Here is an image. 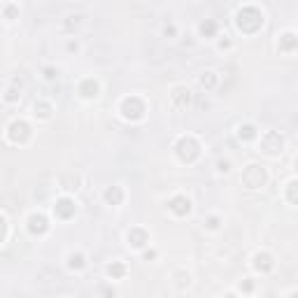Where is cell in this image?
Returning a JSON list of instances; mask_svg holds the SVG:
<instances>
[{"mask_svg": "<svg viewBox=\"0 0 298 298\" xmlns=\"http://www.w3.org/2000/svg\"><path fill=\"white\" fill-rule=\"evenodd\" d=\"M175 151H177V156L182 161H186V163H191V161L198 159V154H201V145L196 142L193 138H180L177 140V145H175Z\"/></svg>", "mask_w": 298, "mask_h": 298, "instance_id": "obj_2", "label": "cell"}, {"mask_svg": "<svg viewBox=\"0 0 298 298\" xmlns=\"http://www.w3.org/2000/svg\"><path fill=\"white\" fill-rule=\"evenodd\" d=\"M238 28L242 33H256L261 26H263V14L256 10V7H242V10L238 12Z\"/></svg>", "mask_w": 298, "mask_h": 298, "instance_id": "obj_1", "label": "cell"}, {"mask_svg": "<svg viewBox=\"0 0 298 298\" xmlns=\"http://www.w3.org/2000/svg\"><path fill=\"white\" fill-rule=\"evenodd\" d=\"M266 180H268V175L261 166H247L245 172H242V184H245L247 189H261L266 184Z\"/></svg>", "mask_w": 298, "mask_h": 298, "instance_id": "obj_3", "label": "cell"}, {"mask_svg": "<svg viewBox=\"0 0 298 298\" xmlns=\"http://www.w3.org/2000/svg\"><path fill=\"white\" fill-rule=\"evenodd\" d=\"M172 103L177 107H186L191 103V91L189 89H175L172 91Z\"/></svg>", "mask_w": 298, "mask_h": 298, "instance_id": "obj_11", "label": "cell"}, {"mask_svg": "<svg viewBox=\"0 0 298 298\" xmlns=\"http://www.w3.org/2000/svg\"><path fill=\"white\" fill-rule=\"evenodd\" d=\"M35 114L37 117H49V105L47 103H35Z\"/></svg>", "mask_w": 298, "mask_h": 298, "instance_id": "obj_21", "label": "cell"}, {"mask_svg": "<svg viewBox=\"0 0 298 298\" xmlns=\"http://www.w3.org/2000/svg\"><path fill=\"white\" fill-rule=\"evenodd\" d=\"M163 33H166V35H175V26H172V23H168V26L163 28Z\"/></svg>", "mask_w": 298, "mask_h": 298, "instance_id": "obj_28", "label": "cell"}, {"mask_svg": "<svg viewBox=\"0 0 298 298\" xmlns=\"http://www.w3.org/2000/svg\"><path fill=\"white\" fill-rule=\"evenodd\" d=\"M17 96H19L17 89H10V91H7V100H17Z\"/></svg>", "mask_w": 298, "mask_h": 298, "instance_id": "obj_27", "label": "cell"}, {"mask_svg": "<svg viewBox=\"0 0 298 298\" xmlns=\"http://www.w3.org/2000/svg\"><path fill=\"white\" fill-rule=\"evenodd\" d=\"M282 147H284V138H282L279 133H275V130L266 133V135H263V140H261V149H263L266 154H270V156L279 154V151H282Z\"/></svg>", "mask_w": 298, "mask_h": 298, "instance_id": "obj_5", "label": "cell"}, {"mask_svg": "<svg viewBox=\"0 0 298 298\" xmlns=\"http://www.w3.org/2000/svg\"><path fill=\"white\" fill-rule=\"evenodd\" d=\"M273 266H275V261H273V256H270V254H266V252L256 254V259H254V268H256V270H263V273H268Z\"/></svg>", "mask_w": 298, "mask_h": 298, "instance_id": "obj_12", "label": "cell"}, {"mask_svg": "<svg viewBox=\"0 0 298 298\" xmlns=\"http://www.w3.org/2000/svg\"><path fill=\"white\" fill-rule=\"evenodd\" d=\"M287 198L294 203V205H298V180L291 182V184L287 186Z\"/></svg>", "mask_w": 298, "mask_h": 298, "instance_id": "obj_18", "label": "cell"}, {"mask_svg": "<svg viewBox=\"0 0 298 298\" xmlns=\"http://www.w3.org/2000/svg\"><path fill=\"white\" fill-rule=\"evenodd\" d=\"M201 84L205 86V89H214V84H217V77H214V73H203L201 74Z\"/></svg>", "mask_w": 298, "mask_h": 298, "instance_id": "obj_20", "label": "cell"}, {"mask_svg": "<svg viewBox=\"0 0 298 298\" xmlns=\"http://www.w3.org/2000/svg\"><path fill=\"white\" fill-rule=\"evenodd\" d=\"M219 170H222V172L228 170V161H219Z\"/></svg>", "mask_w": 298, "mask_h": 298, "instance_id": "obj_29", "label": "cell"}, {"mask_svg": "<svg viewBox=\"0 0 298 298\" xmlns=\"http://www.w3.org/2000/svg\"><path fill=\"white\" fill-rule=\"evenodd\" d=\"M296 170H298V159H296Z\"/></svg>", "mask_w": 298, "mask_h": 298, "instance_id": "obj_31", "label": "cell"}, {"mask_svg": "<svg viewBox=\"0 0 298 298\" xmlns=\"http://www.w3.org/2000/svg\"><path fill=\"white\" fill-rule=\"evenodd\" d=\"M289 298H298V294H291V296H289Z\"/></svg>", "mask_w": 298, "mask_h": 298, "instance_id": "obj_30", "label": "cell"}, {"mask_svg": "<svg viewBox=\"0 0 298 298\" xmlns=\"http://www.w3.org/2000/svg\"><path fill=\"white\" fill-rule=\"evenodd\" d=\"M82 266H84V256H82V254H73V256H70V268H77V270H79Z\"/></svg>", "mask_w": 298, "mask_h": 298, "instance_id": "obj_22", "label": "cell"}, {"mask_svg": "<svg viewBox=\"0 0 298 298\" xmlns=\"http://www.w3.org/2000/svg\"><path fill=\"white\" fill-rule=\"evenodd\" d=\"M107 273H110V277L119 279V277L126 275V266H124V263H119V261H112V263L107 266Z\"/></svg>", "mask_w": 298, "mask_h": 298, "instance_id": "obj_16", "label": "cell"}, {"mask_svg": "<svg viewBox=\"0 0 298 298\" xmlns=\"http://www.w3.org/2000/svg\"><path fill=\"white\" fill-rule=\"evenodd\" d=\"M170 210L175 214L184 217V214H189V210H191V203H189L186 196H175V198L170 201Z\"/></svg>", "mask_w": 298, "mask_h": 298, "instance_id": "obj_9", "label": "cell"}, {"mask_svg": "<svg viewBox=\"0 0 298 298\" xmlns=\"http://www.w3.org/2000/svg\"><path fill=\"white\" fill-rule=\"evenodd\" d=\"M296 47H298V37L294 33H282L279 35V49L282 52H294Z\"/></svg>", "mask_w": 298, "mask_h": 298, "instance_id": "obj_10", "label": "cell"}, {"mask_svg": "<svg viewBox=\"0 0 298 298\" xmlns=\"http://www.w3.org/2000/svg\"><path fill=\"white\" fill-rule=\"evenodd\" d=\"M121 114L126 119H130V121H138V119L145 114V103L135 96L124 98V103H121Z\"/></svg>", "mask_w": 298, "mask_h": 298, "instance_id": "obj_4", "label": "cell"}, {"mask_svg": "<svg viewBox=\"0 0 298 298\" xmlns=\"http://www.w3.org/2000/svg\"><path fill=\"white\" fill-rule=\"evenodd\" d=\"M28 133H31V128H28L26 121H14L10 126V130H7V135H10L12 142H23V140L28 138Z\"/></svg>", "mask_w": 298, "mask_h": 298, "instance_id": "obj_6", "label": "cell"}, {"mask_svg": "<svg viewBox=\"0 0 298 298\" xmlns=\"http://www.w3.org/2000/svg\"><path fill=\"white\" fill-rule=\"evenodd\" d=\"M214 31H217V23H214L212 19H205V21L201 23V33H203V35H207V37H210V35H214Z\"/></svg>", "mask_w": 298, "mask_h": 298, "instance_id": "obj_19", "label": "cell"}, {"mask_svg": "<svg viewBox=\"0 0 298 298\" xmlns=\"http://www.w3.org/2000/svg\"><path fill=\"white\" fill-rule=\"evenodd\" d=\"M105 201L110 203V205H119V203L124 201V191L119 189V186H110V189H105Z\"/></svg>", "mask_w": 298, "mask_h": 298, "instance_id": "obj_15", "label": "cell"}, {"mask_svg": "<svg viewBox=\"0 0 298 298\" xmlns=\"http://www.w3.org/2000/svg\"><path fill=\"white\" fill-rule=\"evenodd\" d=\"M238 135H240V140H254L256 138V128L252 126V124H245V126L238 128Z\"/></svg>", "mask_w": 298, "mask_h": 298, "instance_id": "obj_17", "label": "cell"}, {"mask_svg": "<svg viewBox=\"0 0 298 298\" xmlns=\"http://www.w3.org/2000/svg\"><path fill=\"white\" fill-rule=\"evenodd\" d=\"M207 226H210V228H217V226H219V219H217V217H210V219H207Z\"/></svg>", "mask_w": 298, "mask_h": 298, "instance_id": "obj_25", "label": "cell"}, {"mask_svg": "<svg viewBox=\"0 0 298 298\" xmlns=\"http://www.w3.org/2000/svg\"><path fill=\"white\" fill-rule=\"evenodd\" d=\"M79 23V17H70L68 21H65V28H73V26H77Z\"/></svg>", "mask_w": 298, "mask_h": 298, "instance_id": "obj_23", "label": "cell"}, {"mask_svg": "<svg viewBox=\"0 0 298 298\" xmlns=\"http://www.w3.org/2000/svg\"><path fill=\"white\" fill-rule=\"evenodd\" d=\"M79 93L84 98H96L98 96V84L93 79H84L82 84H79Z\"/></svg>", "mask_w": 298, "mask_h": 298, "instance_id": "obj_14", "label": "cell"}, {"mask_svg": "<svg viewBox=\"0 0 298 298\" xmlns=\"http://www.w3.org/2000/svg\"><path fill=\"white\" fill-rule=\"evenodd\" d=\"M54 212H56V217H61V219H70L74 214V203L70 198H61V201H56V205H54Z\"/></svg>", "mask_w": 298, "mask_h": 298, "instance_id": "obj_7", "label": "cell"}, {"mask_svg": "<svg viewBox=\"0 0 298 298\" xmlns=\"http://www.w3.org/2000/svg\"><path fill=\"white\" fill-rule=\"evenodd\" d=\"M128 242L133 247H142L147 242V233H145L142 228H130V231H128Z\"/></svg>", "mask_w": 298, "mask_h": 298, "instance_id": "obj_13", "label": "cell"}, {"mask_svg": "<svg viewBox=\"0 0 298 298\" xmlns=\"http://www.w3.org/2000/svg\"><path fill=\"white\" fill-rule=\"evenodd\" d=\"M47 228H49V224H47V217H44V214H33L31 219H28V231H31L33 235H42Z\"/></svg>", "mask_w": 298, "mask_h": 298, "instance_id": "obj_8", "label": "cell"}, {"mask_svg": "<svg viewBox=\"0 0 298 298\" xmlns=\"http://www.w3.org/2000/svg\"><path fill=\"white\" fill-rule=\"evenodd\" d=\"M240 287H242V291H252V289H254V284H252L249 279H245V282H242Z\"/></svg>", "mask_w": 298, "mask_h": 298, "instance_id": "obj_26", "label": "cell"}, {"mask_svg": "<svg viewBox=\"0 0 298 298\" xmlns=\"http://www.w3.org/2000/svg\"><path fill=\"white\" fill-rule=\"evenodd\" d=\"M226 298H235V296H226Z\"/></svg>", "mask_w": 298, "mask_h": 298, "instance_id": "obj_32", "label": "cell"}, {"mask_svg": "<svg viewBox=\"0 0 298 298\" xmlns=\"http://www.w3.org/2000/svg\"><path fill=\"white\" fill-rule=\"evenodd\" d=\"M56 70H54V68H44V77H47V79H54V77H56Z\"/></svg>", "mask_w": 298, "mask_h": 298, "instance_id": "obj_24", "label": "cell"}]
</instances>
